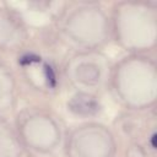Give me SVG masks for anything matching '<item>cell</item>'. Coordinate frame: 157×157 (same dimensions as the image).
Returning a JSON list of instances; mask_svg holds the SVG:
<instances>
[{"instance_id": "6da1fadb", "label": "cell", "mask_w": 157, "mask_h": 157, "mask_svg": "<svg viewBox=\"0 0 157 157\" xmlns=\"http://www.w3.org/2000/svg\"><path fill=\"white\" fill-rule=\"evenodd\" d=\"M44 71H45V77H47V80H48V83H49L52 87H54L55 83H56V80H55V75H54L53 69H52L49 65H45V66H44Z\"/></svg>"}, {"instance_id": "3957f363", "label": "cell", "mask_w": 157, "mask_h": 157, "mask_svg": "<svg viewBox=\"0 0 157 157\" xmlns=\"http://www.w3.org/2000/svg\"><path fill=\"white\" fill-rule=\"evenodd\" d=\"M151 144H152V147L155 148L156 147V134L152 135V140H151Z\"/></svg>"}, {"instance_id": "7a4b0ae2", "label": "cell", "mask_w": 157, "mask_h": 157, "mask_svg": "<svg viewBox=\"0 0 157 157\" xmlns=\"http://www.w3.org/2000/svg\"><path fill=\"white\" fill-rule=\"evenodd\" d=\"M40 59L38 58V56H33V55H27V56H23L21 60H20V63L22 64V65H25V64H31L32 61H39Z\"/></svg>"}]
</instances>
